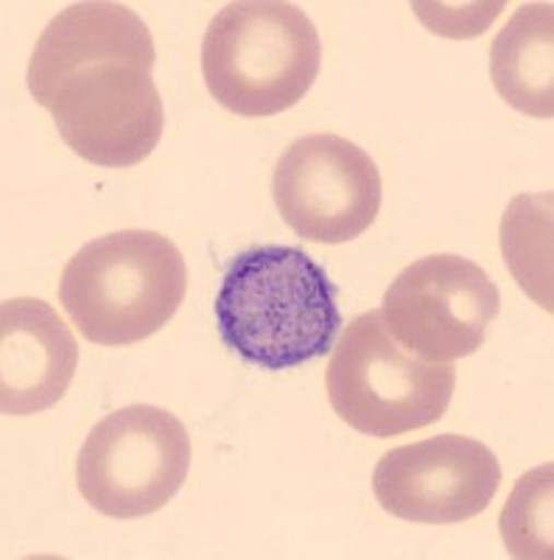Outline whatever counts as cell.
<instances>
[{"label":"cell","instance_id":"obj_12","mask_svg":"<svg viewBox=\"0 0 554 560\" xmlns=\"http://www.w3.org/2000/svg\"><path fill=\"white\" fill-rule=\"evenodd\" d=\"M502 249L518 287L552 312V194L512 199L502 219Z\"/></svg>","mask_w":554,"mask_h":560},{"label":"cell","instance_id":"obj_6","mask_svg":"<svg viewBox=\"0 0 554 560\" xmlns=\"http://www.w3.org/2000/svg\"><path fill=\"white\" fill-rule=\"evenodd\" d=\"M191 438L160 407L118 409L90 429L76 459L84 502L109 518H143L166 508L188 479Z\"/></svg>","mask_w":554,"mask_h":560},{"label":"cell","instance_id":"obj_7","mask_svg":"<svg viewBox=\"0 0 554 560\" xmlns=\"http://www.w3.org/2000/svg\"><path fill=\"white\" fill-rule=\"evenodd\" d=\"M502 294L479 264L428 255L409 264L384 294L387 331L423 362L451 364L476 353L498 317Z\"/></svg>","mask_w":554,"mask_h":560},{"label":"cell","instance_id":"obj_5","mask_svg":"<svg viewBox=\"0 0 554 560\" xmlns=\"http://www.w3.org/2000/svg\"><path fill=\"white\" fill-rule=\"evenodd\" d=\"M453 384L457 370L403 350L381 312L362 314L344 328L326 376L333 412L367 438H398L437 423Z\"/></svg>","mask_w":554,"mask_h":560},{"label":"cell","instance_id":"obj_13","mask_svg":"<svg viewBox=\"0 0 554 560\" xmlns=\"http://www.w3.org/2000/svg\"><path fill=\"white\" fill-rule=\"evenodd\" d=\"M552 465L518 479L502 513V535L512 558H552Z\"/></svg>","mask_w":554,"mask_h":560},{"label":"cell","instance_id":"obj_1","mask_svg":"<svg viewBox=\"0 0 554 560\" xmlns=\"http://www.w3.org/2000/svg\"><path fill=\"white\" fill-rule=\"evenodd\" d=\"M152 70V32L132 9L73 3L39 34L28 90L71 152L93 166L132 168L166 127Z\"/></svg>","mask_w":554,"mask_h":560},{"label":"cell","instance_id":"obj_4","mask_svg":"<svg viewBox=\"0 0 554 560\" xmlns=\"http://www.w3.org/2000/svg\"><path fill=\"white\" fill-rule=\"evenodd\" d=\"M317 26L294 3L241 0L211 20L202 43V77L211 96L244 118L297 107L319 77Z\"/></svg>","mask_w":554,"mask_h":560},{"label":"cell","instance_id":"obj_3","mask_svg":"<svg viewBox=\"0 0 554 560\" xmlns=\"http://www.w3.org/2000/svg\"><path fill=\"white\" fill-rule=\"evenodd\" d=\"M188 292V267L172 238L121 230L84 244L64 267L59 303L87 342L123 348L172 323Z\"/></svg>","mask_w":554,"mask_h":560},{"label":"cell","instance_id":"obj_10","mask_svg":"<svg viewBox=\"0 0 554 560\" xmlns=\"http://www.w3.org/2000/svg\"><path fill=\"white\" fill-rule=\"evenodd\" d=\"M79 348L64 319L37 298L0 306V409L37 415L62 401L76 376Z\"/></svg>","mask_w":554,"mask_h":560},{"label":"cell","instance_id":"obj_2","mask_svg":"<svg viewBox=\"0 0 554 560\" xmlns=\"http://www.w3.org/2000/svg\"><path fill=\"white\" fill-rule=\"evenodd\" d=\"M326 269L288 244H258L224 269L216 294L222 342L261 370H294L333 350L342 328Z\"/></svg>","mask_w":554,"mask_h":560},{"label":"cell","instance_id":"obj_14","mask_svg":"<svg viewBox=\"0 0 554 560\" xmlns=\"http://www.w3.org/2000/svg\"><path fill=\"white\" fill-rule=\"evenodd\" d=\"M412 9L417 12V18L426 23L432 32H437L440 37L451 39H468L479 37L484 28L491 26L496 14L504 9L502 3H468V7H446V3H412Z\"/></svg>","mask_w":554,"mask_h":560},{"label":"cell","instance_id":"obj_9","mask_svg":"<svg viewBox=\"0 0 554 560\" xmlns=\"http://www.w3.org/2000/svg\"><path fill=\"white\" fill-rule=\"evenodd\" d=\"M502 463L491 448L462 434H437L384 454L373 493L389 516L414 524H457L479 516L496 499Z\"/></svg>","mask_w":554,"mask_h":560},{"label":"cell","instance_id":"obj_8","mask_svg":"<svg viewBox=\"0 0 554 560\" xmlns=\"http://www.w3.org/2000/svg\"><path fill=\"white\" fill-rule=\"evenodd\" d=\"M272 197L283 222L299 238L344 244L376 222L384 199L381 172L353 140L306 135L281 154Z\"/></svg>","mask_w":554,"mask_h":560},{"label":"cell","instance_id":"obj_11","mask_svg":"<svg viewBox=\"0 0 554 560\" xmlns=\"http://www.w3.org/2000/svg\"><path fill=\"white\" fill-rule=\"evenodd\" d=\"M498 96L532 118L554 115V7L527 3L491 45Z\"/></svg>","mask_w":554,"mask_h":560}]
</instances>
